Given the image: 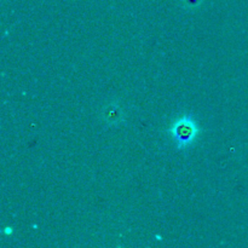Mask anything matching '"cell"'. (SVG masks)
Segmentation results:
<instances>
[{"label":"cell","mask_w":248,"mask_h":248,"mask_svg":"<svg viewBox=\"0 0 248 248\" xmlns=\"http://www.w3.org/2000/svg\"><path fill=\"white\" fill-rule=\"evenodd\" d=\"M102 120L104 124L109 126H116L121 124L125 118L123 108L118 103H109L103 107L101 111Z\"/></svg>","instance_id":"7a4b0ae2"},{"label":"cell","mask_w":248,"mask_h":248,"mask_svg":"<svg viewBox=\"0 0 248 248\" xmlns=\"http://www.w3.org/2000/svg\"><path fill=\"white\" fill-rule=\"evenodd\" d=\"M169 135L178 150H186L193 147L200 136L198 123L189 115L177 118L169 127Z\"/></svg>","instance_id":"6da1fadb"},{"label":"cell","mask_w":248,"mask_h":248,"mask_svg":"<svg viewBox=\"0 0 248 248\" xmlns=\"http://www.w3.org/2000/svg\"><path fill=\"white\" fill-rule=\"evenodd\" d=\"M182 2H183V5L186 9L195 10L200 6L201 2H202V0H182Z\"/></svg>","instance_id":"3957f363"}]
</instances>
